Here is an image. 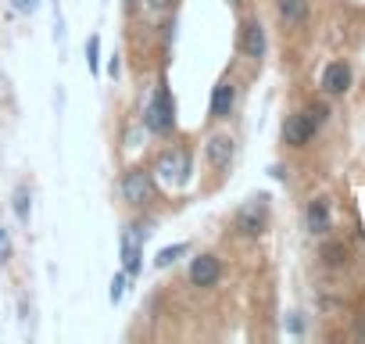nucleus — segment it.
<instances>
[{
    "instance_id": "obj_1",
    "label": "nucleus",
    "mask_w": 365,
    "mask_h": 344,
    "mask_svg": "<svg viewBox=\"0 0 365 344\" xmlns=\"http://www.w3.org/2000/svg\"><path fill=\"white\" fill-rule=\"evenodd\" d=\"M143 129L154 136H168L175 129V101H172L165 76H158V83L150 86V97L143 104Z\"/></svg>"
},
{
    "instance_id": "obj_2",
    "label": "nucleus",
    "mask_w": 365,
    "mask_h": 344,
    "mask_svg": "<svg viewBox=\"0 0 365 344\" xmlns=\"http://www.w3.org/2000/svg\"><path fill=\"white\" fill-rule=\"evenodd\" d=\"M269 194H255V198H247L237 212H233V233L237 237H262L265 230H269Z\"/></svg>"
},
{
    "instance_id": "obj_3",
    "label": "nucleus",
    "mask_w": 365,
    "mask_h": 344,
    "mask_svg": "<svg viewBox=\"0 0 365 344\" xmlns=\"http://www.w3.org/2000/svg\"><path fill=\"white\" fill-rule=\"evenodd\" d=\"M154 176L165 183V187H187L190 176H194V161L182 147H172V151H161L158 161H154Z\"/></svg>"
},
{
    "instance_id": "obj_4",
    "label": "nucleus",
    "mask_w": 365,
    "mask_h": 344,
    "mask_svg": "<svg viewBox=\"0 0 365 344\" xmlns=\"http://www.w3.org/2000/svg\"><path fill=\"white\" fill-rule=\"evenodd\" d=\"M118 191H122V201H125L129 208H143V205L154 198V168H143V165L125 168Z\"/></svg>"
},
{
    "instance_id": "obj_5",
    "label": "nucleus",
    "mask_w": 365,
    "mask_h": 344,
    "mask_svg": "<svg viewBox=\"0 0 365 344\" xmlns=\"http://www.w3.org/2000/svg\"><path fill=\"white\" fill-rule=\"evenodd\" d=\"M143 241H147V230L140 223H129L118 233V255H122V269L129 273V280L143 273Z\"/></svg>"
},
{
    "instance_id": "obj_6",
    "label": "nucleus",
    "mask_w": 365,
    "mask_h": 344,
    "mask_svg": "<svg viewBox=\"0 0 365 344\" xmlns=\"http://www.w3.org/2000/svg\"><path fill=\"white\" fill-rule=\"evenodd\" d=\"M319 129H322V126L312 118V111H308V108H297V111L287 115V122H283V143L294 147V151H301V147H308V143L315 140Z\"/></svg>"
},
{
    "instance_id": "obj_7",
    "label": "nucleus",
    "mask_w": 365,
    "mask_h": 344,
    "mask_svg": "<svg viewBox=\"0 0 365 344\" xmlns=\"http://www.w3.org/2000/svg\"><path fill=\"white\" fill-rule=\"evenodd\" d=\"M237 51H240L247 61H262V58L269 54V36H265V26H262L258 19H247V22H240Z\"/></svg>"
},
{
    "instance_id": "obj_8",
    "label": "nucleus",
    "mask_w": 365,
    "mask_h": 344,
    "mask_svg": "<svg viewBox=\"0 0 365 344\" xmlns=\"http://www.w3.org/2000/svg\"><path fill=\"white\" fill-rule=\"evenodd\" d=\"M233 108H237V83H233L230 76H222V79L212 86L208 118H212V122H222V118H230V115H233Z\"/></svg>"
},
{
    "instance_id": "obj_9",
    "label": "nucleus",
    "mask_w": 365,
    "mask_h": 344,
    "mask_svg": "<svg viewBox=\"0 0 365 344\" xmlns=\"http://www.w3.org/2000/svg\"><path fill=\"white\" fill-rule=\"evenodd\" d=\"M187 276H190V283H194V287H215V283L222 280V258H219V255H212V251H205V255L190 258Z\"/></svg>"
},
{
    "instance_id": "obj_10",
    "label": "nucleus",
    "mask_w": 365,
    "mask_h": 344,
    "mask_svg": "<svg viewBox=\"0 0 365 344\" xmlns=\"http://www.w3.org/2000/svg\"><path fill=\"white\" fill-rule=\"evenodd\" d=\"M351 83H354V72H351L347 61H329L322 69V79H319V86H322L326 97H344L351 90Z\"/></svg>"
},
{
    "instance_id": "obj_11",
    "label": "nucleus",
    "mask_w": 365,
    "mask_h": 344,
    "mask_svg": "<svg viewBox=\"0 0 365 344\" xmlns=\"http://www.w3.org/2000/svg\"><path fill=\"white\" fill-rule=\"evenodd\" d=\"M233 154H237V140H233L230 133H212V136H208V143H205V161H208L215 172H226L230 161H233Z\"/></svg>"
},
{
    "instance_id": "obj_12",
    "label": "nucleus",
    "mask_w": 365,
    "mask_h": 344,
    "mask_svg": "<svg viewBox=\"0 0 365 344\" xmlns=\"http://www.w3.org/2000/svg\"><path fill=\"white\" fill-rule=\"evenodd\" d=\"M304 230L312 237H326L333 230V208H329V198H312L304 205Z\"/></svg>"
},
{
    "instance_id": "obj_13",
    "label": "nucleus",
    "mask_w": 365,
    "mask_h": 344,
    "mask_svg": "<svg viewBox=\"0 0 365 344\" xmlns=\"http://www.w3.org/2000/svg\"><path fill=\"white\" fill-rule=\"evenodd\" d=\"M276 15L287 29H301L312 19V0H276Z\"/></svg>"
},
{
    "instance_id": "obj_14",
    "label": "nucleus",
    "mask_w": 365,
    "mask_h": 344,
    "mask_svg": "<svg viewBox=\"0 0 365 344\" xmlns=\"http://www.w3.org/2000/svg\"><path fill=\"white\" fill-rule=\"evenodd\" d=\"M347 262H351V251H347L344 241H326V244L319 248V265H322V269L336 273V269H347Z\"/></svg>"
},
{
    "instance_id": "obj_15",
    "label": "nucleus",
    "mask_w": 365,
    "mask_h": 344,
    "mask_svg": "<svg viewBox=\"0 0 365 344\" xmlns=\"http://www.w3.org/2000/svg\"><path fill=\"white\" fill-rule=\"evenodd\" d=\"M11 208H15V219H19L22 226H29V216H33V191H29L26 183L15 187V194H11Z\"/></svg>"
},
{
    "instance_id": "obj_16",
    "label": "nucleus",
    "mask_w": 365,
    "mask_h": 344,
    "mask_svg": "<svg viewBox=\"0 0 365 344\" xmlns=\"http://www.w3.org/2000/svg\"><path fill=\"white\" fill-rule=\"evenodd\" d=\"M182 255H190V244H187V241L168 244V248H161V251L154 255V269H168V265H175Z\"/></svg>"
},
{
    "instance_id": "obj_17",
    "label": "nucleus",
    "mask_w": 365,
    "mask_h": 344,
    "mask_svg": "<svg viewBox=\"0 0 365 344\" xmlns=\"http://www.w3.org/2000/svg\"><path fill=\"white\" fill-rule=\"evenodd\" d=\"M86 65L93 76H101V36H90L86 40Z\"/></svg>"
},
{
    "instance_id": "obj_18",
    "label": "nucleus",
    "mask_w": 365,
    "mask_h": 344,
    "mask_svg": "<svg viewBox=\"0 0 365 344\" xmlns=\"http://www.w3.org/2000/svg\"><path fill=\"white\" fill-rule=\"evenodd\" d=\"M125 283H129V273H125V269H122V273H115V280H111V290H108L111 305H118V301L125 298Z\"/></svg>"
},
{
    "instance_id": "obj_19",
    "label": "nucleus",
    "mask_w": 365,
    "mask_h": 344,
    "mask_svg": "<svg viewBox=\"0 0 365 344\" xmlns=\"http://www.w3.org/2000/svg\"><path fill=\"white\" fill-rule=\"evenodd\" d=\"M11 258V233L0 226V262H8Z\"/></svg>"
},
{
    "instance_id": "obj_20",
    "label": "nucleus",
    "mask_w": 365,
    "mask_h": 344,
    "mask_svg": "<svg viewBox=\"0 0 365 344\" xmlns=\"http://www.w3.org/2000/svg\"><path fill=\"white\" fill-rule=\"evenodd\" d=\"M143 4H147L150 11H172V8H175V0H143Z\"/></svg>"
},
{
    "instance_id": "obj_21",
    "label": "nucleus",
    "mask_w": 365,
    "mask_h": 344,
    "mask_svg": "<svg viewBox=\"0 0 365 344\" xmlns=\"http://www.w3.org/2000/svg\"><path fill=\"white\" fill-rule=\"evenodd\" d=\"M19 4V11H26V15H36L40 11V0H15Z\"/></svg>"
},
{
    "instance_id": "obj_22",
    "label": "nucleus",
    "mask_w": 365,
    "mask_h": 344,
    "mask_svg": "<svg viewBox=\"0 0 365 344\" xmlns=\"http://www.w3.org/2000/svg\"><path fill=\"white\" fill-rule=\"evenodd\" d=\"M118 72H122V61H118V54H111V61H108V76L118 79Z\"/></svg>"
},
{
    "instance_id": "obj_23",
    "label": "nucleus",
    "mask_w": 365,
    "mask_h": 344,
    "mask_svg": "<svg viewBox=\"0 0 365 344\" xmlns=\"http://www.w3.org/2000/svg\"><path fill=\"white\" fill-rule=\"evenodd\" d=\"M287 330H290V333H301V330H304V319L290 315V319H287Z\"/></svg>"
},
{
    "instance_id": "obj_24",
    "label": "nucleus",
    "mask_w": 365,
    "mask_h": 344,
    "mask_svg": "<svg viewBox=\"0 0 365 344\" xmlns=\"http://www.w3.org/2000/svg\"><path fill=\"white\" fill-rule=\"evenodd\" d=\"M230 4H244V0H230Z\"/></svg>"
}]
</instances>
